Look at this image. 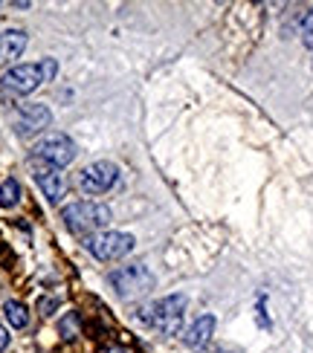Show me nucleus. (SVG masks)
I'll use <instances>...</instances> for the list:
<instances>
[{
    "mask_svg": "<svg viewBox=\"0 0 313 353\" xmlns=\"http://www.w3.org/2000/svg\"><path fill=\"white\" fill-rule=\"evenodd\" d=\"M215 316H201V319H197L194 324H192V328L186 330V336H183V342H186L189 347H203L206 342H209V339H212V333H215Z\"/></svg>",
    "mask_w": 313,
    "mask_h": 353,
    "instance_id": "9d476101",
    "label": "nucleus"
},
{
    "mask_svg": "<svg viewBox=\"0 0 313 353\" xmlns=\"http://www.w3.org/2000/svg\"><path fill=\"white\" fill-rule=\"evenodd\" d=\"M108 353H131V350H128V347H117V345H113V347H108Z\"/></svg>",
    "mask_w": 313,
    "mask_h": 353,
    "instance_id": "6ab92c4d",
    "label": "nucleus"
},
{
    "mask_svg": "<svg viewBox=\"0 0 313 353\" xmlns=\"http://www.w3.org/2000/svg\"><path fill=\"white\" fill-rule=\"evenodd\" d=\"M134 244H137L134 235L128 232H99V235H88L84 249L99 261H119L134 249Z\"/></svg>",
    "mask_w": 313,
    "mask_h": 353,
    "instance_id": "7ed1b4c3",
    "label": "nucleus"
},
{
    "mask_svg": "<svg viewBox=\"0 0 313 353\" xmlns=\"http://www.w3.org/2000/svg\"><path fill=\"white\" fill-rule=\"evenodd\" d=\"M41 84H44V69H41V64H18V67H9L6 73L0 76V87L9 93H18V96L32 93Z\"/></svg>",
    "mask_w": 313,
    "mask_h": 353,
    "instance_id": "423d86ee",
    "label": "nucleus"
},
{
    "mask_svg": "<svg viewBox=\"0 0 313 353\" xmlns=\"http://www.w3.org/2000/svg\"><path fill=\"white\" fill-rule=\"evenodd\" d=\"M32 177L38 182V189L44 191V197L50 203H61V197L67 191V182H64V174L59 171V168H52V165H38L32 162Z\"/></svg>",
    "mask_w": 313,
    "mask_h": 353,
    "instance_id": "1a4fd4ad",
    "label": "nucleus"
},
{
    "mask_svg": "<svg viewBox=\"0 0 313 353\" xmlns=\"http://www.w3.org/2000/svg\"><path fill=\"white\" fill-rule=\"evenodd\" d=\"M110 287L117 290L119 299H139L154 287V272L145 264H128L110 272Z\"/></svg>",
    "mask_w": 313,
    "mask_h": 353,
    "instance_id": "f03ea898",
    "label": "nucleus"
},
{
    "mask_svg": "<svg viewBox=\"0 0 313 353\" xmlns=\"http://www.w3.org/2000/svg\"><path fill=\"white\" fill-rule=\"evenodd\" d=\"M3 316L15 330H23L26 324H30V313H26V307L21 301H6L3 304Z\"/></svg>",
    "mask_w": 313,
    "mask_h": 353,
    "instance_id": "4468645a",
    "label": "nucleus"
},
{
    "mask_svg": "<svg viewBox=\"0 0 313 353\" xmlns=\"http://www.w3.org/2000/svg\"><path fill=\"white\" fill-rule=\"evenodd\" d=\"M117 180H119V168L113 162H108V160H102V162H93L88 168H81L79 186L88 194H105V191H110L113 186H117Z\"/></svg>",
    "mask_w": 313,
    "mask_h": 353,
    "instance_id": "0eeeda50",
    "label": "nucleus"
},
{
    "mask_svg": "<svg viewBox=\"0 0 313 353\" xmlns=\"http://www.w3.org/2000/svg\"><path fill=\"white\" fill-rule=\"evenodd\" d=\"M9 347V330L3 328V324H0V353H3Z\"/></svg>",
    "mask_w": 313,
    "mask_h": 353,
    "instance_id": "a211bd4d",
    "label": "nucleus"
},
{
    "mask_svg": "<svg viewBox=\"0 0 313 353\" xmlns=\"http://www.w3.org/2000/svg\"><path fill=\"white\" fill-rule=\"evenodd\" d=\"M59 333H61L64 342H76V339L81 336V316L76 313V310L64 313V319L59 321Z\"/></svg>",
    "mask_w": 313,
    "mask_h": 353,
    "instance_id": "ddd939ff",
    "label": "nucleus"
},
{
    "mask_svg": "<svg viewBox=\"0 0 313 353\" xmlns=\"http://www.w3.org/2000/svg\"><path fill=\"white\" fill-rule=\"evenodd\" d=\"M110 208L102 206V203H88V200H79V203H70L64 206L61 211V220L64 226L73 235H90L96 229H102V226L110 223Z\"/></svg>",
    "mask_w": 313,
    "mask_h": 353,
    "instance_id": "f257e3e1",
    "label": "nucleus"
},
{
    "mask_svg": "<svg viewBox=\"0 0 313 353\" xmlns=\"http://www.w3.org/2000/svg\"><path fill=\"white\" fill-rule=\"evenodd\" d=\"M41 69H44V81H52L55 73H59V64H55L52 58H44V61H41Z\"/></svg>",
    "mask_w": 313,
    "mask_h": 353,
    "instance_id": "dca6fc26",
    "label": "nucleus"
},
{
    "mask_svg": "<svg viewBox=\"0 0 313 353\" xmlns=\"http://www.w3.org/2000/svg\"><path fill=\"white\" fill-rule=\"evenodd\" d=\"M183 310H186V295L174 292V295H165L163 301H156L151 310V324L163 336H177L180 333V324H183Z\"/></svg>",
    "mask_w": 313,
    "mask_h": 353,
    "instance_id": "20e7f679",
    "label": "nucleus"
},
{
    "mask_svg": "<svg viewBox=\"0 0 313 353\" xmlns=\"http://www.w3.org/2000/svg\"><path fill=\"white\" fill-rule=\"evenodd\" d=\"M76 142L70 136H64V133H47L41 142L35 145V157L38 160H44L47 165H52V168H67L70 162L76 160Z\"/></svg>",
    "mask_w": 313,
    "mask_h": 353,
    "instance_id": "39448f33",
    "label": "nucleus"
},
{
    "mask_svg": "<svg viewBox=\"0 0 313 353\" xmlns=\"http://www.w3.org/2000/svg\"><path fill=\"white\" fill-rule=\"evenodd\" d=\"M23 50H26V32L9 30L0 35V61H15V58H21Z\"/></svg>",
    "mask_w": 313,
    "mask_h": 353,
    "instance_id": "9b49d317",
    "label": "nucleus"
},
{
    "mask_svg": "<svg viewBox=\"0 0 313 353\" xmlns=\"http://www.w3.org/2000/svg\"><path fill=\"white\" fill-rule=\"evenodd\" d=\"M59 307V301L55 299H41L38 301V310H41V316H52V310Z\"/></svg>",
    "mask_w": 313,
    "mask_h": 353,
    "instance_id": "f3484780",
    "label": "nucleus"
},
{
    "mask_svg": "<svg viewBox=\"0 0 313 353\" xmlns=\"http://www.w3.org/2000/svg\"><path fill=\"white\" fill-rule=\"evenodd\" d=\"M226 353H238V350H226Z\"/></svg>",
    "mask_w": 313,
    "mask_h": 353,
    "instance_id": "aec40b11",
    "label": "nucleus"
},
{
    "mask_svg": "<svg viewBox=\"0 0 313 353\" xmlns=\"http://www.w3.org/2000/svg\"><path fill=\"white\" fill-rule=\"evenodd\" d=\"M302 41H305V47L313 50V9L307 12V18L302 23Z\"/></svg>",
    "mask_w": 313,
    "mask_h": 353,
    "instance_id": "2eb2a0df",
    "label": "nucleus"
},
{
    "mask_svg": "<svg viewBox=\"0 0 313 353\" xmlns=\"http://www.w3.org/2000/svg\"><path fill=\"white\" fill-rule=\"evenodd\" d=\"M21 203V182L9 177L0 182V208H15Z\"/></svg>",
    "mask_w": 313,
    "mask_h": 353,
    "instance_id": "f8f14e48",
    "label": "nucleus"
},
{
    "mask_svg": "<svg viewBox=\"0 0 313 353\" xmlns=\"http://www.w3.org/2000/svg\"><path fill=\"white\" fill-rule=\"evenodd\" d=\"M52 122V113L47 105H21L18 107V122H15V133L18 136H32L38 131H44Z\"/></svg>",
    "mask_w": 313,
    "mask_h": 353,
    "instance_id": "6e6552de",
    "label": "nucleus"
}]
</instances>
